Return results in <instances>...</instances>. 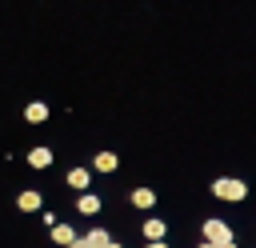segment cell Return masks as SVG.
<instances>
[{"mask_svg": "<svg viewBox=\"0 0 256 248\" xmlns=\"http://www.w3.org/2000/svg\"><path fill=\"white\" fill-rule=\"evenodd\" d=\"M212 192H216L220 200H244V196H248V184H244L240 176H220V180L212 184Z\"/></svg>", "mask_w": 256, "mask_h": 248, "instance_id": "1", "label": "cell"}, {"mask_svg": "<svg viewBox=\"0 0 256 248\" xmlns=\"http://www.w3.org/2000/svg\"><path fill=\"white\" fill-rule=\"evenodd\" d=\"M204 240L208 244H224V240H232V228L224 220H204Z\"/></svg>", "mask_w": 256, "mask_h": 248, "instance_id": "2", "label": "cell"}, {"mask_svg": "<svg viewBox=\"0 0 256 248\" xmlns=\"http://www.w3.org/2000/svg\"><path fill=\"white\" fill-rule=\"evenodd\" d=\"M108 240H112V236H108L104 228H92V232H84V236H76V240H72L68 248H104Z\"/></svg>", "mask_w": 256, "mask_h": 248, "instance_id": "3", "label": "cell"}, {"mask_svg": "<svg viewBox=\"0 0 256 248\" xmlns=\"http://www.w3.org/2000/svg\"><path fill=\"white\" fill-rule=\"evenodd\" d=\"M40 204H44V200H40V192H36V188H24V192L16 196V208H20V212H36Z\"/></svg>", "mask_w": 256, "mask_h": 248, "instance_id": "4", "label": "cell"}, {"mask_svg": "<svg viewBox=\"0 0 256 248\" xmlns=\"http://www.w3.org/2000/svg\"><path fill=\"white\" fill-rule=\"evenodd\" d=\"M88 180H92V172H88V168H72V172H68V188H76L80 196L88 192Z\"/></svg>", "mask_w": 256, "mask_h": 248, "instance_id": "5", "label": "cell"}, {"mask_svg": "<svg viewBox=\"0 0 256 248\" xmlns=\"http://www.w3.org/2000/svg\"><path fill=\"white\" fill-rule=\"evenodd\" d=\"M24 120H28V124H44V120H48V104H40V100H32V104L24 108Z\"/></svg>", "mask_w": 256, "mask_h": 248, "instance_id": "6", "label": "cell"}, {"mask_svg": "<svg viewBox=\"0 0 256 248\" xmlns=\"http://www.w3.org/2000/svg\"><path fill=\"white\" fill-rule=\"evenodd\" d=\"M28 164H32V168H48V164H52V148H44V144H36V148L28 152Z\"/></svg>", "mask_w": 256, "mask_h": 248, "instance_id": "7", "label": "cell"}, {"mask_svg": "<svg viewBox=\"0 0 256 248\" xmlns=\"http://www.w3.org/2000/svg\"><path fill=\"white\" fill-rule=\"evenodd\" d=\"M76 212H84V216H96V212H100V196H92V192H84V196L76 200Z\"/></svg>", "mask_w": 256, "mask_h": 248, "instance_id": "8", "label": "cell"}, {"mask_svg": "<svg viewBox=\"0 0 256 248\" xmlns=\"http://www.w3.org/2000/svg\"><path fill=\"white\" fill-rule=\"evenodd\" d=\"M164 220H144V236H148V244H156V240H164Z\"/></svg>", "mask_w": 256, "mask_h": 248, "instance_id": "9", "label": "cell"}, {"mask_svg": "<svg viewBox=\"0 0 256 248\" xmlns=\"http://www.w3.org/2000/svg\"><path fill=\"white\" fill-rule=\"evenodd\" d=\"M116 152H96V172H116Z\"/></svg>", "mask_w": 256, "mask_h": 248, "instance_id": "10", "label": "cell"}, {"mask_svg": "<svg viewBox=\"0 0 256 248\" xmlns=\"http://www.w3.org/2000/svg\"><path fill=\"white\" fill-rule=\"evenodd\" d=\"M132 204H136V208H152V204H156V192H152V188H136V192H132Z\"/></svg>", "mask_w": 256, "mask_h": 248, "instance_id": "11", "label": "cell"}, {"mask_svg": "<svg viewBox=\"0 0 256 248\" xmlns=\"http://www.w3.org/2000/svg\"><path fill=\"white\" fill-rule=\"evenodd\" d=\"M52 240H56V244H64V248H68V244H72V240H76V232H72V224H56V228H52Z\"/></svg>", "mask_w": 256, "mask_h": 248, "instance_id": "12", "label": "cell"}, {"mask_svg": "<svg viewBox=\"0 0 256 248\" xmlns=\"http://www.w3.org/2000/svg\"><path fill=\"white\" fill-rule=\"evenodd\" d=\"M208 244V240H204ZM212 248H236V240H224V244H212Z\"/></svg>", "mask_w": 256, "mask_h": 248, "instance_id": "13", "label": "cell"}, {"mask_svg": "<svg viewBox=\"0 0 256 248\" xmlns=\"http://www.w3.org/2000/svg\"><path fill=\"white\" fill-rule=\"evenodd\" d=\"M148 248H168V244H164V240H156V244H148Z\"/></svg>", "mask_w": 256, "mask_h": 248, "instance_id": "14", "label": "cell"}, {"mask_svg": "<svg viewBox=\"0 0 256 248\" xmlns=\"http://www.w3.org/2000/svg\"><path fill=\"white\" fill-rule=\"evenodd\" d=\"M104 248H120V244H116V240H108V244H104Z\"/></svg>", "mask_w": 256, "mask_h": 248, "instance_id": "15", "label": "cell"}, {"mask_svg": "<svg viewBox=\"0 0 256 248\" xmlns=\"http://www.w3.org/2000/svg\"><path fill=\"white\" fill-rule=\"evenodd\" d=\"M196 248H212V244H196Z\"/></svg>", "mask_w": 256, "mask_h": 248, "instance_id": "16", "label": "cell"}]
</instances>
